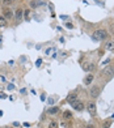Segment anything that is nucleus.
Listing matches in <instances>:
<instances>
[{
	"label": "nucleus",
	"instance_id": "1",
	"mask_svg": "<svg viewBox=\"0 0 114 128\" xmlns=\"http://www.w3.org/2000/svg\"><path fill=\"white\" fill-rule=\"evenodd\" d=\"M107 38V33L105 30H102V29H100V30H96L94 34H93V39L94 40H104Z\"/></svg>",
	"mask_w": 114,
	"mask_h": 128
},
{
	"label": "nucleus",
	"instance_id": "2",
	"mask_svg": "<svg viewBox=\"0 0 114 128\" xmlns=\"http://www.w3.org/2000/svg\"><path fill=\"white\" fill-rule=\"evenodd\" d=\"M102 74H104V76H106L107 78H111V77L114 76V68H113L111 66L105 67L104 69H102Z\"/></svg>",
	"mask_w": 114,
	"mask_h": 128
},
{
	"label": "nucleus",
	"instance_id": "3",
	"mask_svg": "<svg viewBox=\"0 0 114 128\" xmlns=\"http://www.w3.org/2000/svg\"><path fill=\"white\" fill-rule=\"evenodd\" d=\"M100 93H101V88H100L98 85H94L93 88L90 89L89 94H90V97H92V98H97V97L100 96Z\"/></svg>",
	"mask_w": 114,
	"mask_h": 128
},
{
	"label": "nucleus",
	"instance_id": "4",
	"mask_svg": "<svg viewBox=\"0 0 114 128\" xmlns=\"http://www.w3.org/2000/svg\"><path fill=\"white\" fill-rule=\"evenodd\" d=\"M87 108H88V111L90 115H96V111H97V108H96V103L94 102H89L87 104Z\"/></svg>",
	"mask_w": 114,
	"mask_h": 128
},
{
	"label": "nucleus",
	"instance_id": "5",
	"mask_svg": "<svg viewBox=\"0 0 114 128\" xmlns=\"http://www.w3.org/2000/svg\"><path fill=\"white\" fill-rule=\"evenodd\" d=\"M72 106H73V108H75L76 111H83V110H84V103L80 102V101L73 102V103H72Z\"/></svg>",
	"mask_w": 114,
	"mask_h": 128
},
{
	"label": "nucleus",
	"instance_id": "6",
	"mask_svg": "<svg viewBox=\"0 0 114 128\" xmlns=\"http://www.w3.org/2000/svg\"><path fill=\"white\" fill-rule=\"evenodd\" d=\"M22 14H24V10H22L21 8H19V9H17L16 12H15L16 20H17V21H21V20H22Z\"/></svg>",
	"mask_w": 114,
	"mask_h": 128
},
{
	"label": "nucleus",
	"instance_id": "7",
	"mask_svg": "<svg viewBox=\"0 0 114 128\" xmlns=\"http://www.w3.org/2000/svg\"><path fill=\"white\" fill-rule=\"evenodd\" d=\"M93 80H94V74H87V77L84 78V84L85 85H90Z\"/></svg>",
	"mask_w": 114,
	"mask_h": 128
},
{
	"label": "nucleus",
	"instance_id": "8",
	"mask_svg": "<svg viewBox=\"0 0 114 128\" xmlns=\"http://www.w3.org/2000/svg\"><path fill=\"white\" fill-rule=\"evenodd\" d=\"M42 4H45V3L41 2V0H32V2H30V7L32 8H38L39 5H42Z\"/></svg>",
	"mask_w": 114,
	"mask_h": 128
},
{
	"label": "nucleus",
	"instance_id": "9",
	"mask_svg": "<svg viewBox=\"0 0 114 128\" xmlns=\"http://www.w3.org/2000/svg\"><path fill=\"white\" fill-rule=\"evenodd\" d=\"M94 68V64H92V63H84L83 64V69L84 71H92V69Z\"/></svg>",
	"mask_w": 114,
	"mask_h": 128
},
{
	"label": "nucleus",
	"instance_id": "10",
	"mask_svg": "<svg viewBox=\"0 0 114 128\" xmlns=\"http://www.w3.org/2000/svg\"><path fill=\"white\" fill-rule=\"evenodd\" d=\"M3 14H4V17H5V18H12V16H13L12 10H11L9 8H5V9L3 10Z\"/></svg>",
	"mask_w": 114,
	"mask_h": 128
},
{
	"label": "nucleus",
	"instance_id": "11",
	"mask_svg": "<svg viewBox=\"0 0 114 128\" xmlns=\"http://www.w3.org/2000/svg\"><path fill=\"white\" fill-rule=\"evenodd\" d=\"M76 101H77V96H76V94H70V96L67 97V102L71 103V104H72L73 102H76Z\"/></svg>",
	"mask_w": 114,
	"mask_h": 128
},
{
	"label": "nucleus",
	"instance_id": "12",
	"mask_svg": "<svg viewBox=\"0 0 114 128\" xmlns=\"http://www.w3.org/2000/svg\"><path fill=\"white\" fill-rule=\"evenodd\" d=\"M105 48L109 50V51H113L114 50V42H113V40H109V42L105 44Z\"/></svg>",
	"mask_w": 114,
	"mask_h": 128
},
{
	"label": "nucleus",
	"instance_id": "13",
	"mask_svg": "<svg viewBox=\"0 0 114 128\" xmlns=\"http://www.w3.org/2000/svg\"><path fill=\"white\" fill-rule=\"evenodd\" d=\"M58 111H59V108H58V107H50V108L47 110V112H49L50 115H53V114H56Z\"/></svg>",
	"mask_w": 114,
	"mask_h": 128
},
{
	"label": "nucleus",
	"instance_id": "14",
	"mask_svg": "<svg viewBox=\"0 0 114 128\" xmlns=\"http://www.w3.org/2000/svg\"><path fill=\"white\" fill-rule=\"evenodd\" d=\"M7 25V18L4 16H0V26H5Z\"/></svg>",
	"mask_w": 114,
	"mask_h": 128
},
{
	"label": "nucleus",
	"instance_id": "15",
	"mask_svg": "<svg viewBox=\"0 0 114 128\" xmlns=\"http://www.w3.org/2000/svg\"><path fill=\"white\" fill-rule=\"evenodd\" d=\"M63 118H64V119H71V118H72L71 111H64V112H63Z\"/></svg>",
	"mask_w": 114,
	"mask_h": 128
},
{
	"label": "nucleus",
	"instance_id": "16",
	"mask_svg": "<svg viewBox=\"0 0 114 128\" xmlns=\"http://www.w3.org/2000/svg\"><path fill=\"white\" fill-rule=\"evenodd\" d=\"M49 128H58V123H56L55 120L50 122V124H49Z\"/></svg>",
	"mask_w": 114,
	"mask_h": 128
},
{
	"label": "nucleus",
	"instance_id": "17",
	"mask_svg": "<svg viewBox=\"0 0 114 128\" xmlns=\"http://www.w3.org/2000/svg\"><path fill=\"white\" fill-rule=\"evenodd\" d=\"M15 2H16V0H3V4L4 5H9V4H12Z\"/></svg>",
	"mask_w": 114,
	"mask_h": 128
},
{
	"label": "nucleus",
	"instance_id": "18",
	"mask_svg": "<svg viewBox=\"0 0 114 128\" xmlns=\"http://www.w3.org/2000/svg\"><path fill=\"white\" fill-rule=\"evenodd\" d=\"M24 13H25V20L29 21V10H24Z\"/></svg>",
	"mask_w": 114,
	"mask_h": 128
},
{
	"label": "nucleus",
	"instance_id": "19",
	"mask_svg": "<svg viewBox=\"0 0 114 128\" xmlns=\"http://www.w3.org/2000/svg\"><path fill=\"white\" fill-rule=\"evenodd\" d=\"M110 126V122H106V123H104V128H109Z\"/></svg>",
	"mask_w": 114,
	"mask_h": 128
},
{
	"label": "nucleus",
	"instance_id": "20",
	"mask_svg": "<svg viewBox=\"0 0 114 128\" xmlns=\"http://www.w3.org/2000/svg\"><path fill=\"white\" fill-rule=\"evenodd\" d=\"M66 26H67L68 29H72V28H73V25H72V24H70V22H67V24H66Z\"/></svg>",
	"mask_w": 114,
	"mask_h": 128
},
{
	"label": "nucleus",
	"instance_id": "21",
	"mask_svg": "<svg viewBox=\"0 0 114 128\" xmlns=\"http://www.w3.org/2000/svg\"><path fill=\"white\" fill-rule=\"evenodd\" d=\"M85 128H94V126H93V124H88V126L85 127Z\"/></svg>",
	"mask_w": 114,
	"mask_h": 128
},
{
	"label": "nucleus",
	"instance_id": "22",
	"mask_svg": "<svg viewBox=\"0 0 114 128\" xmlns=\"http://www.w3.org/2000/svg\"><path fill=\"white\" fill-rule=\"evenodd\" d=\"M107 63H110V59H106L104 63H102V64H107Z\"/></svg>",
	"mask_w": 114,
	"mask_h": 128
},
{
	"label": "nucleus",
	"instance_id": "23",
	"mask_svg": "<svg viewBox=\"0 0 114 128\" xmlns=\"http://www.w3.org/2000/svg\"><path fill=\"white\" fill-rule=\"evenodd\" d=\"M113 30H114V25H113Z\"/></svg>",
	"mask_w": 114,
	"mask_h": 128
},
{
	"label": "nucleus",
	"instance_id": "24",
	"mask_svg": "<svg viewBox=\"0 0 114 128\" xmlns=\"http://www.w3.org/2000/svg\"><path fill=\"white\" fill-rule=\"evenodd\" d=\"M0 2H3V0H0Z\"/></svg>",
	"mask_w": 114,
	"mask_h": 128
}]
</instances>
